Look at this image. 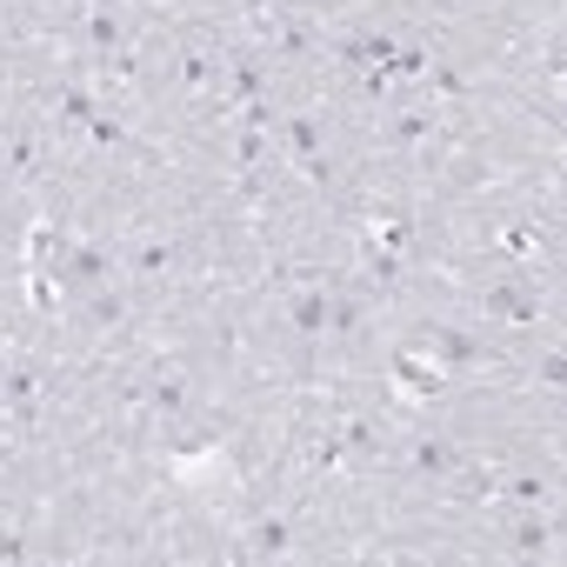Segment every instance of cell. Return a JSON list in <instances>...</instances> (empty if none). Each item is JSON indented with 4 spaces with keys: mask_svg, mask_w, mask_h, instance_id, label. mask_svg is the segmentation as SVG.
<instances>
[{
    "mask_svg": "<svg viewBox=\"0 0 567 567\" xmlns=\"http://www.w3.org/2000/svg\"><path fill=\"white\" fill-rule=\"evenodd\" d=\"M48 274L61 280V295H94V288H107V280H114V254L101 240H74Z\"/></svg>",
    "mask_w": 567,
    "mask_h": 567,
    "instance_id": "1",
    "label": "cell"
},
{
    "mask_svg": "<svg viewBox=\"0 0 567 567\" xmlns=\"http://www.w3.org/2000/svg\"><path fill=\"white\" fill-rule=\"evenodd\" d=\"M388 374H394V388H401L408 401H421V408H434V401L454 388V374H447L434 354H421V348H401V354L388 361Z\"/></svg>",
    "mask_w": 567,
    "mask_h": 567,
    "instance_id": "2",
    "label": "cell"
},
{
    "mask_svg": "<svg viewBox=\"0 0 567 567\" xmlns=\"http://www.w3.org/2000/svg\"><path fill=\"white\" fill-rule=\"evenodd\" d=\"M280 141L295 147V167H301L315 187H334V167H328V154H321V121H315V114H280Z\"/></svg>",
    "mask_w": 567,
    "mask_h": 567,
    "instance_id": "3",
    "label": "cell"
},
{
    "mask_svg": "<svg viewBox=\"0 0 567 567\" xmlns=\"http://www.w3.org/2000/svg\"><path fill=\"white\" fill-rule=\"evenodd\" d=\"M441 134V101H414L388 114V147H427Z\"/></svg>",
    "mask_w": 567,
    "mask_h": 567,
    "instance_id": "4",
    "label": "cell"
},
{
    "mask_svg": "<svg viewBox=\"0 0 567 567\" xmlns=\"http://www.w3.org/2000/svg\"><path fill=\"white\" fill-rule=\"evenodd\" d=\"M421 354H434L447 374H461V368H481V361H487V341L467 334V328H434V341H427Z\"/></svg>",
    "mask_w": 567,
    "mask_h": 567,
    "instance_id": "5",
    "label": "cell"
},
{
    "mask_svg": "<svg viewBox=\"0 0 567 567\" xmlns=\"http://www.w3.org/2000/svg\"><path fill=\"white\" fill-rule=\"evenodd\" d=\"M408 467H414L421 481H454L461 454H454V441H447V434H414V441H408Z\"/></svg>",
    "mask_w": 567,
    "mask_h": 567,
    "instance_id": "6",
    "label": "cell"
},
{
    "mask_svg": "<svg viewBox=\"0 0 567 567\" xmlns=\"http://www.w3.org/2000/svg\"><path fill=\"white\" fill-rule=\"evenodd\" d=\"M41 388H48V374H41L34 361H8V388H0V408H14V421H28Z\"/></svg>",
    "mask_w": 567,
    "mask_h": 567,
    "instance_id": "7",
    "label": "cell"
},
{
    "mask_svg": "<svg viewBox=\"0 0 567 567\" xmlns=\"http://www.w3.org/2000/svg\"><path fill=\"white\" fill-rule=\"evenodd\" d=\"M507 554H520V560H547V554H554V520H540V507H527V520L507 527Z\"/></svg>",
    "mask_w": 567,
    "mask_h": 567,
    "instance_id": "8",
    "label": "cell"
},
{
    "mask_svg": "<svg viewBox=\"0 0 567 567\" xmlns=\"http://www.w3.org/2000/svg\"><path fill=\"white\" fill-rule=\"evenodd\" d=\"M68 247H74V234H68L61 220H34V227H28V247H21V260H28V267H54Z\"/></svg>",
    "mask_w": 567,
    "mask_h": 567,
    "instance_id": "9",
    "label": "cell"
},
{
    "mask_svg": "<svg viewBox=\"0 0 567 567\" xmlns=\"http://www.w3.org/2000/svg\"><path fill=\"white\" fill-rule=\"evenodd\" d=\"M481 315L514 321V328H534V321H540V301H534V295H520V288H487V295H481Z\"/></svg>",
    "mask_w": 567,
    "mask_h": 567,
    "instance_id": "10",
    "label": "cell"
},
{
    "mask_svg": "<svg viewBox=\"0 0 567 567\" xmlns=\"http://www.w3.org/2000/svg\"><path fill=\"white\" fill-rule=\"evenodd\" d=\"M54 114H61V127H81V134H87V121L101 114V94L81 87V81H61V87H54Z\"/></svg>",
    "mask_w": 567,
    "mask_h": 567,
    "instance_id": "11",
    "label": "cell"
},
{
    "mask_svg": "<svg viewBox=\"0 0 567 567\" xmlns=\"http://www.w3.org/2000/svg\"><path fill=\"white\" fill-rule=\"evenodd\" d=\"M81 28H87V48H94V54H114V48H127V34H121V14H114V0L87 8V14H81Z\"/></svg>",
    "mask_w": 567,
    "mask_h": 567,
    "instance_id": "12",
    "label": "cell"
},
{
    "mask_svg": "<svg viewBox=\"0 0 567 567\" xmlns=\"http://www.w3.org/2000/svg\"><path fill=\"white\" fill-rule=\"evenodd\" d=\"M288 547H295V520H288V514H267V520L254 527V547H247V554H260V560H280Z\"/></svg>",
    "mask_w": 567,
    "mask_h": 567,
    "instance_id": "13",
    "label": "cell"
},
{
    "mask_svg": "<svg viewBox=\"0 0 567 567\" xmlns=\"http://www.w3.org/2000/svg\"><path fill=\"white\" fill-rule=\"evenodd\" d=\"M220 68H227L220 54L187 48V54H181V87H194V94H200V87H214V94H220Z\"/></svg>",
    "mask_w": 567,
    "mask_h": 567,
    "instance_id": "14",
    "label": "cell"
},
{
    "mask_svg": "<svg viewBox=\"0 0 567 567\" xmlns=\"http://www.w3.org/2000/svg\"><path fill=\"white\" fill-rule=\"evenodd\" d=\"M267 161H274V134L240 127L234 134V174H267Z\"/></svg>",
    "mask_w": 567,
    "mask_h": 567,
    "instance_id": "15",
    "label": "cell"
},
{
    "mask_svg": "<svg viewBox=\"0 0 567 567\" xmlns=\"http://www.w3.org/2000/svg\"><path fill=\"white\" fill-rule=\"evenodd\" d=\"M127 274H141V280H161V274H174V247H167V240H141V247L127 254Z\"/></svg>",
    "mask_w": 567,
    "mask_h": 567,
    "instance_id": "16",
    "label": "cell"
},
{
    "mask_svg": "<svg viewBox=\"0 0 567 567\" xmlns=\"http://www.w3.org/2000/svg\"><path fill=\"white\" fill-rule=\"evenodd\" d=\"M147 408L167 414V421L187 414V381H181V374H154V381H147Z\"/></svg>",
    "mask_w": 567,
    "mask_h": 567,
    "instance_id": "17",
    "label": "cell"
},
{
    "mask_svg": "<svg viewBox=\"0 0 567 567\" xmlns=\"http://www.w3.org/2000/svg\"><path fill=\"white\" fill-rule=\"evenodd\" d=\"M308 467H315V474L348 467V441H341V427H328V434H315V441H308Z\"/></svg>",
    "mask_w": 567,
    "mask_h": 567,
    "instance_id": "18",
    "label": "cell"
},
{
    "mask_svg": "<svg viewBox=\"0 0 567 567\" xmlns=\"http://www.w3.org/2000/svg\"><path fill=\"white\" fill-rule=\"evenodd\" d=\"M368 288H381V295L401 288V254H394V247H374V240H368Z\"/></svg>",
    "mask_w": 567,
    "mask_h": 567,
    "instance_id": "19",
    "label": "cell"
},
{
    "mask_svg": "<svg viewBox=\"0 0 567 567\" xmlns=\"http://www.w3.org/2000/svg\"><path fill=\"white\" fill-rule=\"evenodd\" d=\"M81 301H87V321L94 328H121L127 321V301L114 295V280H107V288H94V295H81Z\"/></svg>",
    "mask_w": 567,
    "mask_h": 567,
    "instance_id": "20",
    "label": "cell"
},
{
    "mask_svg": "<svg viewBox=\"0 0 567 567\" xmlns=\"http://www.w3.org/2000/svg\"><path fill=\"white\" fill-rule=\"evenodd\" d=\"M427 87H434V101H461L467 94V74L454 68V61H427V74H421Z\"/></svg>",
    "mask_w": 567,
    "mask_h": 567,
    "instance_id": "21",
    "label": "cell"
},
{
    "mask_svg": "<svg viewBox=\"0 0 567 567\" xmlns=\"http://www.w3.org/2000/svg\"><path fill=\"white\" fill-rule=\"evenodd\" d=\"M28 301H34V315H61V280L48 267H28Z\"/></svg>",
    "mask_w": 567,
    "mask_h": 567,
    "instance_id": "22",
    "label": "cell"
},
{
    "mask_svg": "<svg viewBox=\"0 0 567 567\" xmlns=\"http://www.w3.org/2000/svg\"><path fill=\"white\" fill-rule=\"evenodd\" d=\"M427 61H434L427 48L401 41V48H394V61H388V81H421V74H427Z\"/></svg>",
    "mask_w": 567,
    "mask_h": 567,
    "instance_id": "23",
    "label": "cell"
},
{
    "mask_svg": "<svg viewBox=\"0 0 567 567\" xmlns=\"http://www.w3.org/2000/svg\"><path fill=\"white\" fill-rule=\"evenodd\" d=\"M234 121H240V127H254V134H274V127H280V107L260 94V101H240V107H234Z\"/></svg>",
    "mask_w": 567,
    "mask_h": 567,
    "instance_id": "24",
    "label": "cell"
},
{
    "mask_svg": "<svg viewBox=\"0 0 567 567\" xmlns=\"http://www.w3.org/2000/svg\"><path fill=\"white\" fill-rule=\"evenodd\" d=\"M87 141H94V147H127V121H121L114 107H101V114L87 121Z\"/></svg>",
    "mask_w": 567,
    "mask_h": 567,
    "instance_id": "25",
    "label": "cell"
},
{
    "mask_svg": "<svg viewBox=\"0 0 567 567\" xmlns=\"http://www.w3.org/2000/svg\"><path fill=\"white\" fill-rule=\"evenodd\" d=\"M34 161H41V147H34V134H14L8 147H0V167H8V174H34Z\"/></svg>",
    "mask_w": 567,
    "mask_h": 567,
    "instance_id": "26",
    "label": "cell"
},
{
    "mask_svg": "<svg viewBox=\"0 0 567 567\" xmlns=\"http://www.w3.org/2000/svg\"><path fill=\"white\" fill-rule=\"evenodd\" d=\"M501 494H507L514 507H540V501H547V481H540V474H514V481H501Z\"/></svg>",
    "mask_w": 567,
    "mask_h": 567,
    "instance_id": "27",
    "label": "cell"
},
{
    "mask_svg": "<svg viewBox=\"0 0 567 567\" xmlns=\"http://www.w3.org/2000/svg\"><path fill=\"white\" fill-rule=\"evenodd\" d=\"M341 441H348V454H374L381 447V427L374 421H341Z\"/></svg>",
    "mask_w": 567,
    "mask_h": 567,
    "instance_id": "28",
    "label": "cell"
},
{
    "mask_svg": "<svg viewBox=\"0 0 567 567\" xmlns=\"http://www.w3.org/2000/svg\"><path fill=\"white\" fill-rule=\"evenodd\" d=\"M101 68H107L114 81H134V74H141V61H134V48H114V54H101Z\"/></svg>",
    "mask_w": 567,
    "mask_h": 567,
    "instance_id": "29",
    "label": "cell"
},
{
    "mask_svg": "<svg viewBox=\"0 0 567 567\" xmlns=\"http://www.w3.org/2000/svg\"><path fill=\"white\" fill-rule=\"evenodd\" d=\"M560 381H567V354H560V348H547V361H540V388H547V394H560Z\"/></svg>",
    "mask_w": 567,
    "mask_h": 567,
    "instance_id": "30",
    "label": "cell"
},
{
    "mask_svg": "<svg viewBox=\"0 0 567 567\" xmlns=\"http://www.w3.org/2000/svg\"><path fill=\"white\" fill-rule=\"evenodd\" d=\"M501 247H507V254H534V247H540V234H534V227H507V234H501Z\"/></svg>",
    "mask_w": 567,
    "mask_h": 567,
    "instance_id": "31",
    "label": "cell"
},
{
    "mask_svg": "<svg viewBox=\"0 0 567 567\" xmlns=\"http://www.w3.org/2000/svg\"><path fill=\"white\" fill-rule=\"evenodd\" d=\"M0 560H28V540L21 534H0Z\"/></svg>",
    "mask_w": 567,
    "mask_h": 567,
    "instance_id": "32",
    "label": "cell"
},
{
    "mask_svg": "<svg viewBox=\"0 0 567 567\" xmlns=\"http://www.w3.org/2000/svg\"><path fill=\"white\" fill-rule=\"evenodd\" d=\"M61 8H74V14H87V8H101V0H61Z\"/></svg>",
    "mask_w": 567,
    "mask_h": 567,
    "instance_id": "33",
    "label": "cell"
},
{
    "mask_svg": "<svg viewBox=\"0 0 567 567\" xmlns=\"http://www.w3.org/2000/svg\"><path fill=\"white\" fill-rule=\"evenodd\" d=\"M0 388H8V354H0Z\"/></svg>",
    "mask_w": 567,
    "mask_h": 567,
    "instance_id": "34",
    "label": "cell"
}]
</instances>
